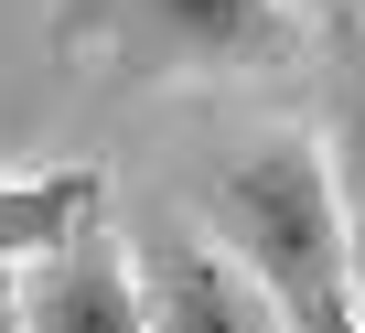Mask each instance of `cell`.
<instances>
[{
    "mask_svg": "<svg viewBox=\"0 0 365 333\" xmlns=\"http://www.w3.org/2000/svg\"><path fill=\"white\" fill-rule=\"evenodd\" d=\"M215 247H226L269 301H301L312 280H354L322 140H269V150L226 161V173H215Z\"/></svg>",
    "mask_w": 365,
    "mask_h": 333,
    "instance_id": "obj_2",
    "label": "cell"
},
{
    "mask_svg": "<svg viewBox=\"0 0 365 333\" xmlns=\"http://www.w3.org/2000/svg\"><path fill=\"white\" fill-rule=\"evenodd\" d=\"M108 215V173L97 161H65V173H22V183H0V333H11V290H22V258H43L65 226Z\"/></svg>",
    "mask_w": 365,
    "mask_h": 333,
    "instance_id": "obj_6",
    "label": "cell"
},
{
    "mask_svg": "<svg viewBox=\"0 0 365 333\" xmlns=\"http://www.w3.org/2000/svg\"><path fill=\"white\" fill-rule=\"evenodd\" d=\"M322 173L344 205V258H354V301H365V11L322 22Z\"/></svg>",
    "mask_w": 365,
    "mask_h": 333,
    "instance_id": "obj_5",
    "label": "cell"
},
{
    "mask_svg": "<svg viewBox=\"0 0 365 333\" xmlns=\"http://www.w3.org/2000/svg\"><path fill=\"white\" fill-rule=\"evenodd\" d=\"M11 312H22V333H150L140 258L108 237V215H86V226H65L43 258H22Z\"/></svg>",
    "mask_w": 365,
    "mask_h": 333,
    "instance_id": "obj_3",
    "label": "cell"
},
{
    "mask_svg": "<svg viewBox=\"0 0 365 333\" xmlns=\"http://www.w3.org/2000/svg\"><path fill=\"white\" fill-rule=\"evenodd\" d=\"M301 33L279 0H54V54L97 86H172V76H258Z\"/></svg>",
    "mask_w": 365,
    "mask_h": 333,
    "instance_id": "obj_1",
    "label": "cell"
},
{
    "mask_svg": "<svg viewBox=\"0 0 365 333\" xmlns=\"http://www.w3.org/2000/svg\"><path fill=\"white\" fill-rule=\"evenodd\" d=\"M290 312V333H365V301H354V280H312L301 301H279Z\"/></svg>",
    "mask_w": 365,
    "mask_h": 333,
    "instance_id": "obj_7",
    "label": "cell"
},
{
    "mask_svg": "<svg viewBox=\"0 0 365 333\" xmlns=\"http://www.w3.org/2000/svg\"><path fill=\"white\" fill-rule=\"evenodd\" d=\"M140 301H150V333H290V312L215 237H182V226L140 247Z\"/></svg>",
    "mask_w": 365,
    "mask_h": 333,
    "instance_id": "obj_4",
    "label": "cell"
}]
</instances>
